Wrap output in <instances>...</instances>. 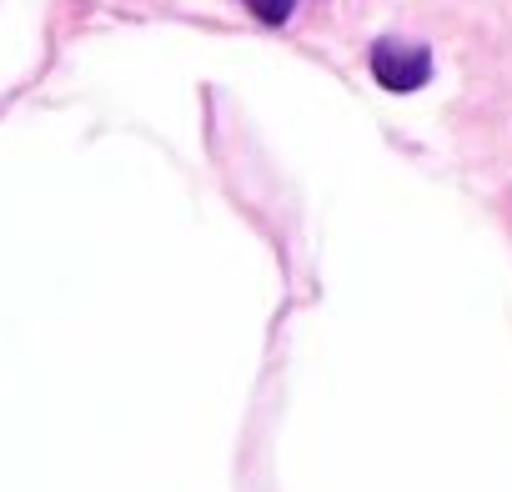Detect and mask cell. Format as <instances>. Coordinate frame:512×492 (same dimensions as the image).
Segmentation results:
<instances>
[{
  "label": "cell",
  "mask_w": 512,
  "mask_h": 492,
  "mask_svg": "<svg viewBox=\"0 0 512 492\" xmlns=\"http://www.w3.org/2000/svg\"><path fill=\"white\" fill-rule=\"evenodd\" d=\"M372 76L382 91H422L432 81V51L422 41H407V36H382L372 46Z\"/></svg>",
  "instance_id": "cell-1"
},
{
  "label": "cell",
  "mask_w": 512,
  "mask_h": 492,
  "mask_svg": "<svg viewBox=\"0 0 512 492\" xmlns=\"http://www.w3.org/2000/svg\"><path fill=\"white\" fill-rule=\"evenodd\" d=\"M241 6L262 21V26H287L292 11H297V0H241Z\"/></svg>",
  "instance_id": "cell-2"
}]
</instances>
